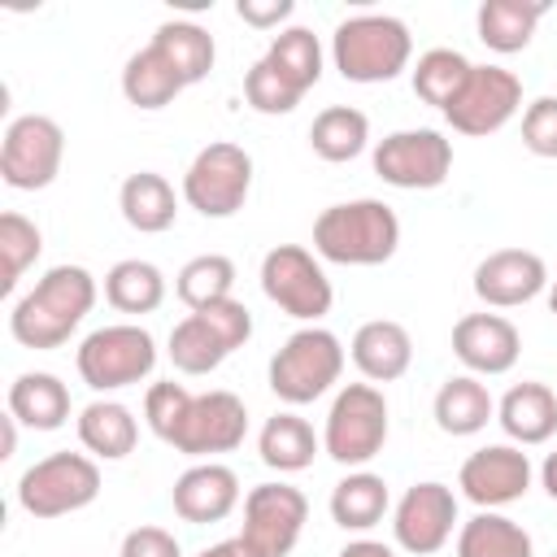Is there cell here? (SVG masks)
Returning a JSON list of instances; mask_svg holds the SVG:
<instances>
[{"instance_id":"6","label":"cell","mask_w":557,"mask_h":557,"mask_svg":"<svg viewBox=\"0 0 557 557\" xmlns=\"http://www.w3.org/2000/svg\"><path fill=\"white\" fill-rule=\"evenodd\" d=\"M387 444V400L374 383H344L331 400L326 426H322V448L339 466H366L383 453Z\"/></svg>"},{"instance_id":"35","label":"cell","mask_w":557,"mask_h":557,"mask_svg":"<svg viewBox=\"0 0 557 557\" xmlns=\"http://www.w3.org/2000/svg\"><path fill=\"white\" fill-rule=\"evenodd\" d=\"M152 44L165 52V61L183 74V83H187V87H191V83H200V78L213 70V57H218L213 35H209L200 22H183V17L161 22V26H157V35H152Z\"/></svg>"},{"instance_id":"27","label":"cell","mask_w":557,"mask_h":557,"mask_svg":"<svg viewBox=\"0 0 557 557\" xmlns=\"http://www.w3.org/2000/svg\"><path fill=\"white\" fill-rule=\"evenodd\" d=\"M135 440H139V422L122 400H91L78 413V444L91 457L122 461L126 453H135Z\"/></svg>"},{"instance_id":"10","label":"cell","mask_w":557,"mask_h":557,"mask_svg":"<svg viewBox=\"0 0 557 557\" xmlns=\"http://www.w3.org/2000/svg\"><path fill=\"white\" fill-rule=\"evenodd\" d=\"M261 292L287 318H300L313 326H318V318L331 313V300H335L322 261L300 244H278L261 257Z\"/></svg>"},{"instance_id":"31","label":"cell","mask_w":557,"mask_h":557,"mask_svg":"<svg viewBox=\"0 0 557 557\" xmlns=\"http://www.w3.org/2000/svg\"><path fill=\"white\" fill-rule=\"evenodd\" d=\"M183 87H187L183 74L165 61V52H161L157 44L139 48V52L126 61V70H122V96H126L135 109H165Z\"/></svg>"},{"instance_id":"4","label":"cell","mask_w":557,"mask_h":557,"mask_svg":"<svg viewBox=\"0 0 557 557\" xmlns=\"http://www.w3.org/2000/svg\"><path fill=\"white\" fill-rule=\"evenodd\" d=\"M344 374V344L326 326H300L283 339V348L270 357V392L283 405H309L326 396Z\"/></svg>"},{"instance_id":"15","label":"cell","mask_w":557,"mask_h":557,"mask_svg":"<svg viewBox=\"0 0 557 557\" xmlns=\"http://www.w3.org/2000/svg\"><path fill=\"white\" fill-rule=\"evenodd\" d=\"M244 435H248V409H244V400L235 392H226V387H213V392L191 396L187 418H183L178 435L170 440V448L183 453V457H213V453L239 448Z\"/></svg>"},{"instance_id":"22","label":"cell","mask_w":557,"mask_h":557,"mask_svg":"<svg viewBox=\"0 0 557 557\" xmlns=\"http://www.w3.org/2000/svg\"><path fill=\"white\" fill-rule=\"evenodd\" d=\"M496 422L522 448L548 444L557 431V392L544 383H513L496 405Z\"/></svg>"},{"instance_id":"8","label":"cell","mask_w":557,"mask_h":557,"mask_svg":"<svg viewBox=\"0 0 557 557\" xmlns=\"http://www.w3.org/2000/svg\"><path fill=\"white\" fill-rule=\"evenodd\" d=\"M100 496V466L83 453H52L17 479V505L30 518H65Z\"/></svg>"},{"instance_id":"30","label":"cell","mask_w":557,"mask_h":557,"mask_svg":"<svg viewBox=\"0 0 557 557\" xmlns=\"http://www.w3.org/2000/svg\"><path fill=\"white\" fill-rule=\"evenodd\" d=\"M300 100H305V91L322 78V44H318V35L309 30V26H287V30H278L274 39H270V48H265V57H261Z\"/></svg>"},{"instance_id":"16","label":"cell","mask_w":557,"mask_h":557,"mask_svg":"<svg viewBox=\"0 0 557 557\" xmlns=\"http://www.w3.org/2000/svg\"><path fill=\"white\" fill-rule=\"evenodd\" d=\"M453 527H457V496H453V487H444L435 479L413 483L396 500L392 535H396V548H405L413 557L440 553L453 540Z\"/></svg>"},{"instance_id":"44","label":"cell","mask_w":557,"mask_h":557,"mask_svg":"<svg viewBox=\"0 0 557 557\" xmlns=\"http://www.w3.org/2000/svg\"><path fill=\"white\" fill-rule=\"evenodd\" d=\"M339 557H396V548L383 540H352L339 548Z\"/></svg>"},{"instance_id":"19","label":"cell","mask_w":557,"mask_h":557,"mask_svg":"<svg viewBox=\"0 0 557 557\" xmlns=\"http://www.w3.org/2000/svg\"><path fill=\"white\" fill-rule=\"evenodd\" d=\"M453 352L470 374H509L522 352V335L500 313H466L453 326Z\"/></svg>"},{"instance_id":"46","label":"cell","mask_w":557,"mask_h":557,"mask_svg":"<svg viewBox=\"0 0 557 557\" xmlns=\"http://www.w3.org/2000/svg\"><path fill=\"white\" fill-rule=\"evenodd\" d=\"M540 483H544V492L557 500V453L544 457V466H540Z\"/></svg>"},{"instance_id":"42","label":"cell","mask_w":557,"mask_h":557,"mask_svg":"<svg viewBox=\"0 0 557 557\" xmlns=\"http://www.w3.org/2000/svg\"><path fill=\"white\" fill-rule=\"evenodd\" d=\"M117 557H183V548L165 527H135L122 535Z\"/></svg>"},{"instance_id":"21","label":"cell","mask_w":557,"mask_h":557,"mask_svg":"<svg viewBox=\"0 0 557 557\" xmlns=\"http://www.w3.org/2000/svg\"><path fill=\"white\" fill-rule=\"evenodd\" d=\"M352 366L370 379V383H392L400 379L409 366H413V339L400 322L392 318H374V322H361L357 335H352Z\"/></svg>"},{"instance_id":"13","label":"cell","mask_w":557,"mask_h":557,"mask_svg":"<svg viewBox=\"0 0 557 557\" xmlns=\"http://www.w3.org/2000/svg\"><path fill=\"white\" fill-rule=\"evenodd\" d=\"M309 522V500L292 483H261L244 496V531L239 540L257 557H287Z\"/></svg>"},{"instance_id":"32","label":"cell","mask_w":557,"mask_h":557,"mask_svg":"<svg viewBox=\"0 0 557 557\" xmlns=\"http://www.w3.org/2000/svg\"><path fill=\"white\" fill-rule=\"evenodd\" d=\"M257 453L270 470L278 474H296V470H309L313 457H318V435L305 418L296 413H274L265 418L261 435H257Z\"/></svg>"},{"instance_id":"2","label":"cell","mask_w":557,"mask_h":557,"mask_svg":"<svg viewBox=\"0 0 557 557\" xmlns=\"http://www.w3.org/2000/svg\"><path fill=\"white\" fill-rule=\"evenodd\" d=\"M400 248V218L383 200H344L318 213L313 252L335 265H383Z\"/></svg>"},{"instance_id":"37","label":"cell","mask_w":557,"mask_h":557,"mask_svg":"<svg viewBox=\"0 0 557 557\" xmlns=\"http://www.w3.org/2000/svg\"><path fill=\"white\" fill-rule=\"evenodd\" d=\"M174 292H178V300H183L191 313H196V309H209V305H218V300H231V292H235V261L222 257V252H200V257H191V261L178 270Z\"/></svg>"},{"instance_id":"3","label":"cell","mask_w":557,"mask_h":557,"mask_svg":"<svg viewBox=\"0 0 557 557\" xmlns=\"http://www.w3.org/2000/svg\"><path fill=\"white\" fill-rule=\"evenodd\" d=\"M413 57V35L392 13L344 17L331 35V61L344 83H392Z\"/></svg>"},{"instance_id":"20","label":"cell","mask_w":557,"mask_h":557,"mask_svg":"<svg viewBox=\"0 0 557 557\" xmlns=\"http://www.w3.org/2000/svg\"><path fill=\"white\" fill-rule=\"evenodd\" d=\"M170 500H174V513L191 527L222 522L239 505V474L222 461H196L174 479Z\"/></svg>"},{"instance_id":"7","label":"cell","mask_w":557,"mask_h":557,"mask_svg":"<svg viewBox=\"0 0 557 557\" xmlns=\"http://www.w3.org/2000/svg\"><path fill=\"white\" fill-rule=\"evenodd\" d=\"M74 366H78V379L91 392H117V387H131V383H139V379L152 374V366H157V339L144 326H135V322L100 326V331H91L78 344Z\"/></svg>"},{"instance_id":"28","label":"cell","mask_w":557,"mask_h":557,"mask_svg":"<svg viewBox=\"0 0 557 557\" xmlns=\"http://www.w3.org/2000/svg\"><path fill=\"white\" fill-rule=\"evenodd\" d=\"M392 496H387V483L383 474H370V470H352L344 474L335 487H331V518L335 527L344 531H370L383 522Z\"/></svg>"},{"instance_id":"36","label":"cell","mask_w":557,"mask_h":557,"mask_svg":"<svg viewBox=\"0 0 557 557\" xmlns=\"http://www.w3.org/2000/svg\"><path fill=\"white\" fill-rule=\"evenodd\" d=\"M470 70H474V61H466L457 48H426L413 65V96L444 113L457 100V91L466 87Z\"/></svg>"},{"instance_id":"12","label":"cell","mask_w":557,"mask_h":557,"mask_svg":"<svg viewBox=\"0 0 557 557\" xmlns=\"http://www.w3.org/2000/svg\"><path fill=\"white\" fill-rule=\"evenodd\" d=\"M453 170V139L431 126L392 131L374 144V174L400 191H431Z\"/></svg>"},{"instance_id":"39","label":"cell","mask_w":557,"mask_h":557,"mask_svg":"<svg viewBox=\"0 0 557 557\" xmlns=\"http://www.w3.org/2000/svg\"><path fill=\"white\" fill-rule=\"evenodd\" d=\"M187 405H191V392L183 383H174V379L170 383H152L148 396H144V422H148V431L170 444L178 435L183 418H187Z\"/></svg>"},{"instance_id":"1","label":"cell","mask_w":557,"mask_h":557,"mask_svg":"<svg viewBox=\"0 0 557 557\" xmlns=\"http://www.w3.org/2000/svg\"><path fill=\"white\" fill-rule=\"evenodd\" d=\"M96 305V278L83 265H52L9 313V335L22 348H61Z\"/></svg>"},{"instance_id":"17","label":"cell","mask_w":557,"mask_h":557,"mask_svg":"<svg viewBox=\"0 0 557 557\" xmlns=\"http://www.w3.org/2000/svg\"><path fill=\"white\" fill-rule=\"evenodd\" d=\"M457 487L479 509H505L527 496L531 487V457L513 444H487L461 461Z\"/></svg>"},{"instance_id":"25","label":"cell","mask_w":557,"mask_h":557,"mask_svg":"<svg viewBox=\"0 0 557 557\" xmlns=\"http://www.w3.org/2000/svg\"><path fill=\"white\" fill-rule=\"evenodd\" d=\"M435 426L444 435H479L496 418L492 392L479 383V374H453L435 392Z\"/></svg>"},{"instance_id":"47","label":"cell","mask_w":557,"mask_h":557,"mask_svg":"<svg viewBox=\"0 0 557 557\" xmlns=\"http://www.w3.org/2000/svg\"><path fill=\"white\" fill-rule=\"evenodd\" d=\"M4 422V440H0V457H13V448H17V418L9 413V418H0Z\"/></svg>"},{"instance_id":"29","label":"cell","mask_w":557,"mask_h":557,"mask_svg":"<svg viewBox=\"0 0 557 557\" xmlns=\"http://www.w3.org/2000/svg\"><path fill=\"white\" fill-rule=\"evenodd\" d=\"M457 557H535V544L522 522L496 509H479L457 531Z\"/></svg>"},{"instance_id":"41","label":"cell","mask_w":557,"mask_h":557,"mask_svg":"<svg viewBox=\"0 0 557 557\" xmlns=\"http://www.w3.org/2000/svg\"><path fill=\"white\" fill-rule=\"evenodd\" d=\"M522 144L535 157H557V96H540L522 113Z\"/></svg>"},{"instance_id":"45","label":"cell","mask_w":557,"mask_h":557,"mask_svg":"<svg viewBox=\"0 0 557 557\" xmlns=\"http://www.w3.org/2000/svg\"><path fill=\"white\" fill-rule=\"evenodd\" d=\"M196 557H257L239 535H231V540H218V544H209V548H200Z\"/></svg>"},{"instance_id":"23","label":"cell","mask_w":557,"mask_h":557,"mask_svg":"<svg viewBox=\"0 0 557 557\" xmlns=\"http://www.w3.org/2000/svg\"><path fill=\"white\" fill-rule=\"evenodd\" d=\"M9 413L30 431H57L70 422V387L48 370H26L9 383Z\"/></svg>"},{"instance_id":"18","label":"cell","mask_w":557,"mask_h":557,"mask_svg":"<svg viewBox=\"0 0 557 557\" xmlns=\"http://www.w3.org/2000/svg\"><path fill=\"white\" fill-rule=\"evenodd\" d=\"M548 287V265L531 248H496L474 265V296L492 309H513Z\"/></svg>"},{"instance_id":"9","label":"cell","mask_w":557,"mask_h":557,"mask_svg":"<svg viewBox=\"0 0 557 557\" xmlns=\"http://www.w3.org/2000/svg\"><path fill=\"white\" fill-rule=\"evenodd\" d=\"M248 191H252V157L231 139L205 144L183 174V200L205 218H235Z\"/></svg>"},{"instance_id":"43","label":"cell","mask_w":557,"mask_h":557,"mask_svg":"<svg viewBox=\"0 0 557 557\" xmlns=\"http://www.w3.org/2000/svg\"><path fill=\"white\" fill-rule=\"evenodd\" d=\"M235 13H239L248 26L270 30V26H278V22H287V17L296 13V4H292V0H239Z\"/></svg>"},{"instance_id":"14","label":"cell","mask_w":557,"mask_h":557,"mask_svg":"<svg viewBox=\"0 0 557 557\" xmlns=\"http://www.w3.org/2000/svg\"><path fill=\"white\" fill-rule=\"evenodd\" d=\"M522 104V78L505 65H474L457 100L444 109L457 135H496Z\"/></svg>"},{"instance_id":"49","label":"cell","mask_w":557,"mask_h":557,"mask_svg":"<svg viewBox=\"0 0 557 557\" xmlns=\"http://www.w3.org/2000/svg\"><path fill=\"white\" fill-rule=\"evenodd\" d=\"M553 557H557V553H553Z\"/></svg>"},{"instance_id":"34","label":"cell","mask_w":557,"mask_h":557,"mask_svg":"<svg viewBox=\"0 0 557 557\" xmlns=\"http://www.w3.org/2000/svg\"><path fill=\"white\" fill-rule=\"evenodd\" d=\"M104 300L117 313H152L165 300V274L152 261L126 257L104 274Z\"/></svg>"},{"instance_id":"33","label":"cell","mask_w":557,"mask_h":557,"mask_svg":"<svg viewBox=\"0 0 557 557\" xmlns=\"http://www.w3.org/2000/svg\"><path fill=\"white\" fill-rule=\"evenodd\" d=\"M366 144H370V117L352 104H331L309 126V148L331 165H344V161L361 157Z\"/></svg>"},{"instance_id":"38","label":"cell","mask_w":557,"mask_h":557,"mask_svg":"<svg viewBox=\"0 0 557 557\" xmlns=\"http://www.w3.org/2000/svg\"><path fill=\"white\" fill-rule=\"evenodd\" d=\"M39 252H44L39 226H35L26 213H17V209L0 213V261H4V270H0V292H13L17 278L39 261Z\"/></svg>"},{"instance_id":"5","label":"cell","mask_w":557,"mask_h":557,"mask_svg":"<svg viewBox=\"0 0 557 557\" xmlns=\"http://www.w3.org/2000/svg\"><path fill=\"white\" fill-rule=\"evenodd\" d=\"M252 335V313L244 300H218L209 309L187 313L170 331V361L183 374H209L218 370L235 348H244Z\"/></svg>"},{"instance_id":"48","label":"cell","mask_w":557,"mask_h":557,"mask_svg":"<svg viewBox=\"0 0 557 557\" xmlns=\"http://www.w3.org/2000/svg\"><path fill=\"white\" fill-rule=\"evenodd\" d=\"M548 309L557 313V283H553V292H548Z\"/></svg>"},{"instance_id":"40","label":"cell","mask_w":557,"mask_h":557,"mask_svg":"<svg viewBox=\"0 0 557 557\" xmlns=\"http://www.w3.org/2000/svg\"><path fill=\"white\" fill-rule=\"evenodd\" d=\"M244 100H248L257 113H270V117H274V113H292V109L300 104V96H296L265 61H257V65L244 74Z\"/></svg>"},{"instance_id":"24","label":"cell","mask_w":557,"mask_h":557,"mask_svg":"<svg viewBox=\"0 0 557 557\" xmlns=\"http://www.w3.org/2000/svg\"><path fill=\"white\" fill-rule=\"evenodd\" d=\"M117 209H122L126 226L139 231V235H161V231H170L174 218H178L174 187H170V178L157 174V170L131 174V178L122 183V191H117Z\"/></svg>"},{"instance_id":"11","label":"cell","mask_w":557,"mask_h":557,"mask_svg":"<svg viewBox=\"0 0 557 557\" xmlns=\"http://www.w3.org/2000/svg\"><path fill=\"white\" fill-rule=\"evenodd\" d=\"M65 131L48 113H22L0 139V178L13 191H44L61 174Z\"/></svg>"},{"instance_id":"26","label":"cell","mask_w":557,"mask_h":557,"mask_svg":"<svg viewBox=\"0 0 557 557\" xmlns=\"http://www.w3.org/2000/svg\"><path fill=\"white\" fill-rule=\"evenodd\" d=\"M548 13L544 0H483L479 4V39L492 48V52H522L540 26V17Z\"/></svg>"}]
</instances>
